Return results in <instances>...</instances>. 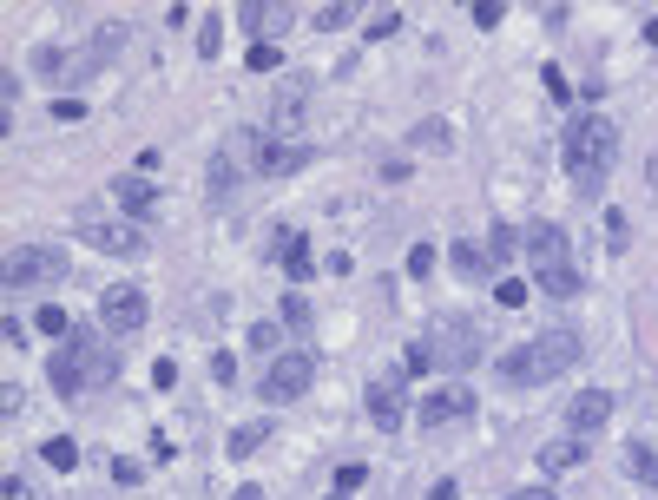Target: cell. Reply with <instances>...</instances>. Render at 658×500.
I'll return each mask as SVG.
<instances>
[{"instance_id": "obj_5", "label": "cell", "mask_w": 658, "mask_h": 500, "mask_svg": "<svg viewBox=\"0 0 658 500\" xmlns=\"http://www.w3.org/2000/svg\"><path fill=\"white\" fill-rule=\"evenodd\" d=\"M66 250H53V244H20V250H7V290H40V283H60L66 277Z\"/></svg>"}, {"instance_id": "obj_10", "label": "cell", "mask_w": 658, "mask_h": 500, "mask_svg": "<svg viewBox=\"0 0 658 500\" xmlns=\"http://www.w3.org/2000/svg\"><path fill=\"white\" fill-rule=\"evenodd\" d=\"M402 375H389V382H369V389H362V408H369V422L382 428V435H395V428H402V415H408V402H402Z\"/></svg>"}, {"instance_id": "obj_39", "label": "cell", "mask_w": 658, "mask_h": 500, "mask_svg": "<svg viewBox=\"0 0 658 500\" xmlns=\"http://www.w3.org/2000/svg\"><path fill=\"white\" fill-rule=\"evenodd\" d=\"M53 119H60V125H79V119H86V99H53Z\"/></svg>"}, {"instance_id": "obj_24", "label": "cell", "mask_w": 658, "mask_h": 500, "mask_svg": "<svg viewBox=\"0 0 658 500\" xmlns=\"http://www.w3.org/2000/svg\"><path fill=\"white\" fill-rule=\"evenodd\" d=\"M520 250V231L514 224H494V231H487V257H494V270H507V257H514Z\"/></svg>"}, {"instance_id": "obj_28", "label": "cell", "mask_w": 658, "mask_h": 500, "mask_svg": "<svg viewBox=\"0 0 658 500\" xmlns=\"http://www.w3.org/2000/svg\"><path fill=\"white\" fill-rule=\"evenodd\" d=\"M40 454H47V468H60V474H73V468H79V441H66V435H53Z\"/></svg>"}, {"instance_id": "obj_47", "label": "cell", "mask_w": 658, "mask_h": 500, "mask_svg": "<svg viewBox=\"0 0 658 500\" xmlns=\"http://www.w3.org/2000/svg\"><path fill=\"white\" fill-rule=\"evenodd\" d=\"M428 500H461V487L455 481H435V487H428Z\"/></svg>"}, {"instance_id": "obj_4", "label": "cell", "mask_w": 658, "mask_h": 500, "mask_svg": "<svg viewBox=\"0 0 658 500\" xmlns=\"http://www.w3.org/2000/svg\"><path fill=\"white\" fill-rule=\"evenodd\" d=\"M237 152L251 158L257 178H290V172L310 165V145H303V139H283V132H264V125H244V132H237Z\"/></svg>"}, {"instance_id": "obj_43", "label": "cell", "mask_w": 658, "mask_h": 500, "mask_svg": "<svg viewBox=\"0 0 658 500\" xmlns=\"http://www.w3.org/2000/svg\"><path fill=\"white\" fill-rule=\"evenodd\" d=\"M474 27H501V0H474Z\"/></svg>"}, {"instance_id": "obj_42", "label": "cell", "mask_w": 658, "mask_h": 500, "mask_svg": "<svg viewBox=\"0 0 658 500\" xmlns=\"http://www.w3.org/2000/svg\"><path fill=\"white\" fill-rule=\"evenodd\" d=\"M172 382H178V362L158 356V362H152V389H172Z\"/></svg>"}, {"instance_id": "obj_27", "label": "cell", "mask_w": 658, "mask_h": 500, "mask_svg": "<svg viewBox=\"0 0 658 500\" xmlns=\"http://www.w3.org/2000/svg\"><path fill=\"white\" fill-rule=\"evenodd\" d=\"M198 53H204V60H218V53H224V14L198 20Z\"/></svg>"}, {"instance_id": "obj_50", "label": "cell", "mask_w": 658, "mask_h": 500, "mask_svg": "<svg viewBox=\"0 0 658 500\" xmlns=\"http://www.w3.org/2000/svg\"><path fill=\"white\" fill-rule=\"evenodd\" d=\"M514 500H553V494H547V487H520Z\"/></svg>"}, {"instance_id": "obj_21", "label": "cell", "mask_w": 658, "mask_h": 500, "mask_svg": "<svg viewBox=\"0 0 658 500\" xmlns=\"http://www.w3.org/2000/svg\"><path fill=\"white\" fill-rule=\"evenodd\" d=\"M626 474L658 494V454H652V441H626Z\"/></svg>"}, {"instance_id": "obj_44", "label": "cell", "mask_w": 658, "mask_h": 500, "mask_svg": "<svg viewBox=\"0 0 658 500\" xmlns=\"http://www.w3.org/2000/svg\"><path fill=\"white\" fill-rule=\"evenodd\" d=\"M540 86H547L553 99H566V93H573V86H566V73H560V66H547V73H540Z\"/></svg>"}, {"instance_id": "obj_13", "label": "cell", "mask_w": 658, "mask_h": 500, "mask_svg": "<svg viewBox=\"0 0 658 500\" xmlns=\"http://www.w3.org/2000/svg\"><path fill=\"white\" fill-rule=\"evenodd\" d=\"M112 204H119L126 218H152V211H158V185L126 172V178H112Z\"/></svg>"}, {"instance_id": "obj_2", "label": "cell", "mask_w": 658, "mask_h": 500, "mask_svg": "<svg viewBox=\"0 0 658 500\" xmlns=\"http://www.w3.org/2000/svg\"><path fill=\"white\" fill-rule=\"evenodd\" d=\"M560 165H566V178H573L580 198H599L612 165H619V125L612 119H573L560 132Z\"/></svg>"}, {"instance_id": "obj_40", "label": "cell", "mask_w": 658, "mask_h": 500, "mask_svg": "<svg viewBox=\"0 0 658 500\" xmlns=\"http://www.w3.org/2000/svg\"><path fill=\"white\" fill-rule=\"evenodd\" d=\"M211 382H237V356H231V349H218V356H211Z\"/></svg>"}, {"instance_id": "obj_7", "label": "cell", "mask_w": 658, "mask_h": 500, "mask_svg": "<svg viewBox=\"0 0 658 500\" xmlns=\"http://www.w3.org/2000/svg\"><path fill=\"white\" fill-rule=\"evenodd\" d=\"M145 316H152V297H145V290H132V283L99 290V323H106V336H139Z\"/></svg>"}, {"instance_id": "obj_20", "label": "cell", "mask_w": 658, "mask_h": 500, "mask_svg": "<svg viewBox=\"0 0 658 500\" xmlns=\"http://www.w3.org/2000/svg\"><path fill=\"white\" fill-rule=\"evenodd\" d=\"M580 461H586V441H580V435H566V441H553V448H540V474L580 468Z\"/></svg>"}, {"instance_id": "obj_17", "label": "cell", "mask_w": 658, "mask_h": 500, "mask_svg": "<svg viewBox=\"0 0 658 500\" xmlns=\"http://www.w3.org/2000/svg\"><path fill=\"white\" fill-rule=\"evenodd\" d=\"M277 264L290 270V283H310V270H316V257H310V237H303V231H283V244H277Z\"/></svg>"}, {"instance_id": "obj_30", "label": "cell", "mask_w": 658, "mask_h": 500, "mask_svg": "<svg viewBox=\"0 0 658 500\" xmlns=\"http://www.w3.org/2000/svg\"><path fill=\"white\" fill-rule=\"evenodd\" d=\"M402 27H408V20H402V7H382V14L369 20V27H362V33H369V40H395V33H402Z\"/></svg>"}, {"instance_id": "obj_18", "label": "cell", "mask_w": 658, "mask_h": 500, "mask_svg": "<svg viewBox=\"0 0 658 500\" xmlns=\"http://www.w3.org/2000/svg\"><path fill=\"white\" fill-rule=\"evenodd\" d=\"M533 290H547V297H580V290H586V277H580L573 264H540Z\"/></svg>"}, {"instance_id": "obj_31", "label": "cell", "mask_w": 658, "mask_h": 500, "mask_svg": "<svg viewBox=\"0 0 658 500\" xmlns=\"http://www.w3.org/2000/svg\"><path fill=\"white\" fill-rule=\"evenodd\" d=\"M283 329H297V336L310 329V303H303L297 290H283Z\"/></svg>"}, {"instance_id": "obj_32", "label": "cell", "mask_w": 658, "mask_h": 500, "mask_svg": "<svg viewBox=\"0 0 658 500\" xmlns=\"http://www.w3.org/2000/svg\"><path fill=\"white\" fill-rule=\"evenodd\" d=\"M349 20H356V7H349V0H343V7H316V27H323V33H343Z\"/></svg>"}, {"instance_id": "obj_12", "label": "cell", "mask_w": 658, "mask_h": 500, "mask_svg": "<svg viewBox=\"0 0 658 500\" xmlns=\"http://www.w3.org/2000/svg\"><path fill=\"white\" fill-rule=\"evenodd\" d=\"M612 408H619V402H612V395L606 389H586V395H573V402H566V435H599V428H606L612 422Z\"/></svg>"}, {"instance_id": "obj_46", "label": "cell", "mask_w": 658, "mask_h": 500, "mask_svg": "<svg viewBox=\"0 0 658 500\" xmlns=\"http://www.w3.org/2000/svg\"><path fill=\"white\" fill-rule=\"evenodd\" d=\"M0 336H7V349H27V329H20V316H7V323H0Z\"/></svg>"}, {"instance_id": "obj_19", "label": "cell", "mask_w": 658, "mask_h": 500, "mask_svg": "<svg viewBox=\"0 0 658 500\" xmlns=\"http://www.w3.org/2000/svg\"><path fill=\"white\" fill-rule=\"evenodd\" d=\"M290 20V7H270V0H244L237 7V27L244 33H270V27H283Z\"/></svg>"}, {"instance_id": "obj_35", "label": "cell", "mask_w": 658, "mask_h": 500, "mask_svg": "<svg viewBox=\"0 0 658 500\" xmlns=\"http://www.w3.org/2000/svg\"><path fill=\"white\" fill-rule=\"evenodd\" d=\"M494 297H501V310H520V303H527V283H520V277H501V283H494Z\"/></svg>"}, {"instance_id": "obj_11", "label": "cell", "mask_w": 658, "mask_h": 500, "mask_svg": "<svg viewBox=\"0 0 658 500\" xmlns=\"http://www.w3.org/2000/svg\"><path fill=\"white\" fill-rule=\"evenodd\" d=\"M468 415H474V395L461 389V382H441V389L422 402V428H428V435L448 428V422H468Z\"/></svg>"}, {"instance_id": "obj_9", "label": "cell", "mask_w": 658, "mask_h": 500, "mask_svg": "<svg viewBox=\"0 0 658 500\" xmlns=\"http://www.w3.org/2000/svg\"><path fill=\"white\" fill-rule=\"evenodd\" d=\"M428 349H435L441 369H455V375H461V369H474V362H481V329L455 316V323H441L435 336H428Z\"/></svg>"}, {"instance_id": "obj_14", "label": "cell", "mask_w": 658, "mask_h": 500, "mask_svg": "<svg viewBox=\"0 0 658 500\" xmlns=\"http://www.w3.org/2000/svg\"><path fill=\"white\" fill-rule=\"evenodd\" d=\"M448 264H455V277H468V283L501 277V270H494V257H487V244H468V237H448Z\"/></svg>"}, {"instance_id": "obj_49", "label": "cell", "mask_w": 658, "mask_h": 500, "mask_svg": "<svg viewBox=\"0 0 658 500\" xmlns=\"http://www.w3.org/2000/svg\"><path fill=\"white\" fill-rule=\"evenodd\" d=\"M231 500H270V494H264V487H257V481H244V487H237Z\"/></svg>"}, {"instance_id": "obj_52", "label": "cell", "mask_w": 658, "mask_h": 500, "mask_svg": "<svg viewBox=\"0 0 658 500\" xmlns=\"http://www.w3.org/2000/svg\"><path fill=\"white\" fill-rule=\"evenodd\" d=\"M329 500H349V494H329Z\"/></svg>"}, {"instance_id": "obj_23", "label": "cell", "mask_w": 658, "mask_h": 500, "mask_svg": "<svg viewBox=\"0 0 658 500\" xmlns=\"http://www.w3.org/2000/svg\"><path fill=\"white\" fill-rule=\"evenodd\" d=\"M204 191H211V204L231 198V152H211V165H204Z\"/></svg>"}, {"instance_id": "obj_51", "label": "cell", "mask_w": 658, "mask_h": 500, "mask_svg": "<svg viewBox=\"0 0 658 500\" xmlns=\"http://www.w3.org/2000/svg\"><path fill=\"white\" fill-rule=\"evenodd\" d=\"M645 40H652V47H658V14H652V20H645Z\"/></svg>"}, {"instance_id": "obj_36", "label": "cell", "mask_w": 658, "mask_h": 500, "mask_svg": "<svg viewBox=\"0 0 658 500\" xmlns=\"http://www.w3.org/2000/svg\"><path fill=\"white\" fill-rule=\"evenodd\" d=\"M362 481H369V468H362V461H343V468H336V494H356Z\"/></svg>"}, {"instance_id": "obj_41", "label": "cell", "mask_w": 658, "mask_h": 500, "mask_svg": "<svg viewBox=\"0 0 658 500\" xmlns=\"http://www.w3.org/2000/svg\"><path fill=\"white\" fill-rule=\"evenodd\" d=\"M20 395H27V389H20V382H0V415H7V422H14V415H20Z\"/></svg>"}, {"instance_id": "obj_15", "label": "cell", "mask_w": 658, "mask_h": 500, "mask_svg": "<svg viewBox=\"0 0 658 500\" xmlns=\"http://www.w3.org/2000/svg\"><path fill=\"white\" fill-rule=\"evenodd\" d=\"M520 250H533V264H566V231L560 224H527Z\"/></svg>"}, {"instance_id": "obj_6", "label": "cell", "mask_w": 658, "mask_h": 500, "mask_svg": "<svg viewBox=\"0 0 658 500\" xmlns=\"http://www.w3.org/2000/svg\"><path fill=\"white\" fill-rule=\"evenodd\" d=\"M310 382H316V356H310V349H290V356H277L264 369V402L270 408H290V402L310 395Z\"/></svg>"}, {"instance_id": "obj_22", "label": "cell", "mask_w": 658, "mask_h": 500, "mask_svg": "<svg viewBox=\"0 0 658 500\" xmlns=\"http://www.w3.org/2000/svg\"><path fill=\"white\" fill-rule=\"evenodd\" d=\"M408 145H415V152H448V145H455V125H448V119H422L415 132H408Z\"/></svg>"}, {"instance_id": "obj_25", "label": "cell", "mask_w": 658, "mask_h": 500, "mask_svg": "<svg viewBox=\"0 0 658 500\" xmlns=\"http://www.w3.org/2000/svg\"><path fill=\"white\" fill-rule=\"evenodd\" d=\"M244 343H251L257 356L277 362V356H283V323H251V336H244Z\"/></svg>"}, {"instance_id": "obj_16", "label": "cell", "mask_w": 658, "mask_h": 500, "mask_svg": "<svg viewBox=\"0 0 658 500\" xmlns=\"http://www.w3.org/2000/svg\"><path fill=\"white\" fill-rule=\"evenodd\" d=\"M270 435H277V422H270V415H257V422H237L231 435H224V454H231V461H251V454L264 448Z\"/></svg>"}, {"instance_id": "obj_8", "label": "cell", "mask_w": 658, "mask_h": 500, "mask_svg": "<svg viewBox=\"0 0 658 500\" xmlns=\"http://www.w3.org/2000/svg\"><path fill=\"white\" fill-rule=\"evenodd\" d=\"M79 237L106 257H139L145 250V231L139 224H119V218H99V211H79Z\"/></svg>"}, {"instance_id": "obj_29", "label": "cell", "mask_w": 658, "mask_h": 500, "mask_svg": "<svg viewBox=\"0 0 658 500\" xmlns=\"http://www.w3.org/2000/svg\"><path fill=\"white\" fill-rule=\"evenodd\" d=\"M33 329H40V336H73V316H66L60 303H40V316H33Z\"/></svg>"}, {"instance_id": "obj_48", "label": "cell", "mask_w": 658, "mask_h": 500, "mask_svg": "<svg viewBox=\"0 0 658 500\" xmlns=\"http://www.w3.org/2000/svg\"><path fill=\"white\" fill-rule=\"evenodd\" d=\"M7 500H33V487L20 481V474H7Z\"/></svg>"}, {"instance_id": "obj_45", "label": "cell", "mask_w": 658, "mask_h": 500, "mask_svg": "<svg viewBox=\"0 0 658 500\" xmlns=\"http://www.w3.org/2000/svg\"><path fill=\"white\" fill-rule=\"evenodd\" d=\"M606 231H612V250H626V211H606Z\"/></svg>"}, {"instance_id": "obj_26", "label": "cell", "mask_w": 658, "mask_h": 500, "mask_svg": "<svg viewBox=\"0 0 658 500\" xmlns=\"http://www.w3.org/2000/svg\"><path fill=\"white\" fill-rule=\"evenodd\" d=\"M14 119H20V73L7 66V73H0V125L14 132Z\"/></svg>"}, {"instance_id": "obj_37", "label": "cell", "mask_w": 658, "mask_h": 500, "mask_svg": "<svg viewBox=\"0 0 658 500\" xmlns=\"http://www.w3.org/2000/svg\"><path fill=\"white\" fill-rule=\"evenodd\" d=\"M277 66H283V53L270 47V40H257V47H251V73H277Z\"/></svg>"}, {"instance_id": "obj_33", "label": "cell", "mask_w": 658, "mask_h": 500, "mask_svg": "<svg viewBox=\"0 0 658 500\" xmlns=\"http://www.w3.org/2000/svg\"><path fill=\"white\" fill-rule=\"evenodd\" d=\"M402 369H408V375H428V369H435V349H428V336H422V343H408Z\"/></svg>"}, {"instance_id": "obj_3", "label": "cell", "mask_w": 658, "mask_h": 500, "mask_svg": "<svg viewBox=\"0 0 658 500\" xmlns=\"http://www.w3.org/2000/svg\"><path fill=\"white\" fill-rule=\"evenodd\" d=\"M580 356H586L580 329H547V336H527V343L507 349V356H501V382H507V389H540V382L566 375Z\"/></svg>"}, {"instance_id": "obj_34", "label": "cell", "mask_w": 658, "mask_h": 500, "mask_svg": "<svg viewBox=\"0 0 658 500\" xmlns=\"http://www.w3.org/2000/svg\"><path fill=\"white\" fill-rule=\"evenodd\" d=\"M408 277H415V283L435 277V244H415V250H408Z\"/></svg>"}, {"instance_id": "obj_38", "label": "cell", "mask_w": 658, "mask_h": 500, "mask_svg": "<svg viewBox=\"0 0 658 500\" xmlns=\"http://www.w3.org/2000/svg\"><path fill=\"white\" fill-rule=\"evenodd\" d=\"M112 481H119V487H139V481H145V468H139V461H126V454H119V461H112Z\"/></svg>"}, {"instance_id": "obj_1", "label": "cell", "mask_w": 658, "mask_h": 500, "mask_svg": "<svg viewBox=\"0 0 658 500\" xmlns=\"http://www.w3.org/2000/svg\"><path fill=\"white\" fill-rule=\"evenodd\" d=\"M47 382L66 395V402H79V395H99V389H112V382H119V349H112V343H93V329L79 323L73 336L53 349Z\"/></svg>"}]
</instances>
